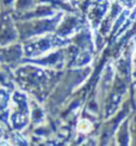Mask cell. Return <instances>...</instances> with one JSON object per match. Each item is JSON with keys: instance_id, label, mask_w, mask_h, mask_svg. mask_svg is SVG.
I'll use <instances>...</instances> for the list:
<instances>
[{"instance_id": "1", "label": "cell", "mask_w": 136, "mask_h": 146, "mask_svg": "<svg viewBox=\"0 0 136 146\" xmlns=\"http://www.w3.org/2000/svg\"><path fill=\"white\" fill-rule=\"evenodd\" d=\"M30 123V103L28 94L20 89L12 91L9 103V125L12 131L23 132Z\"/></svg>"}, {"instance_id": "3", "label": "cell", "mask_w": 136, "mask_h": 146, "mask_svg": "<svg viewBox=\"0 0 136 146\" xmlns=\"http://www.w3.org/2000/svg\"><path fill=\"white\" fill-rule=\"evenodd\" d=\"M19 41L16 21L11 12L0 11V47Z\"/></svg>"}, {"instance_id": "5", "label": "cell", "mask_w": 136, "mask_h": 146, "mask_svg": "<svg viewBox=\"0 0 136 146\" xmlns=\"http://www.w3.org/2000/svg\"><path fill=\"white\" fill-rule=\"evenodd\" d=\"M16 0H0V11H6L13 13Z\"/></svg>"}, {"instance_id": "2", "label": "cell", "mask_w": 136, "mask_h": 146, "mask_svg": "<svg viewBox=\"0 0 136 146\" xmlns=\"http://www.w3.org/2000/svg\"><path fill=\"white\" fill-rule=\"evenodd\" d=\"M23 43L20 41L0 47V65L1 66L15 71L18 66L23 64Z\"/></svg>"}, {"instance_id": "4", "label": "cell", "mask_w": 136, "mask_h": 146, "mask_svg": "<svg viewBox=\"0 0 136 146\" xmlns=\"http://www.w3.org/2000/svg\"><path fill=\"white\" fill-rule=\"evenodd\" d=\"M36 6L35 0H16L15 3V10H13V18H17L22 15H24L25 12L32 10Z\"/></svg>"}]
</instances>
